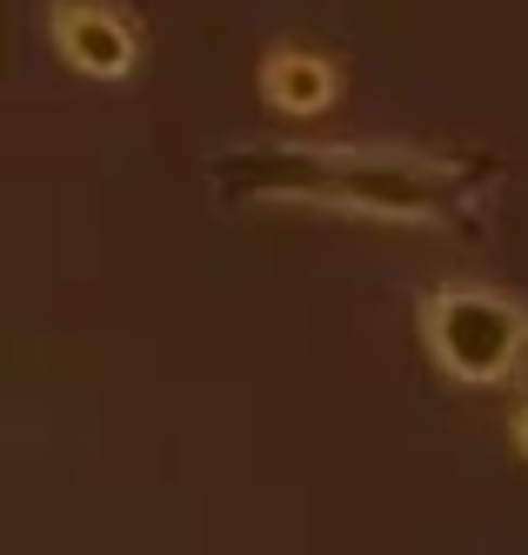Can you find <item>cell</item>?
Here are the masks:
<instances>
[{
	"mask_svg": "<svg viewBox=\"0 0 528 555\" xmlns=\"http://www.w3.org/2000/svg\"><path fill=\"white\" fill-rule=\"evenodd\" d=\"M208 188L228 208H321L388 228L475 234L495 215L502 168L489 154H428L401 141H234L208 154Z\"/></svg>",
	"mask_w": 528,
	"mask_h": 555,
	"instance_id": "obj_1",
	"label": "cell"
},
{
	"mask_svg": "<svg viewBox=\"0 0 528 555\" xmlns=\"http://www.w3.org/2000/svg\"><path fill=\"white\" fill-rule=\"evenodd\" d=\"M415 328L428 362L462 388H502L528 369V301L502 288H475V282L428 288L415 301Z\"/></svg>",
	"mask_w": 528,
	"mask_h": 555,
	"instance_id": "obj_2",
	"label": "cell"
},
{
	"mask_svg": "<svg viewBox=\"0 0 528 555\" xmlns=\"http://www.w3.org/2000/svg\"><path fill=\"white\" fill-rule=\"evenodd\" d=\"M255 88L268 101V114H281V121H314V114H329L335 94H342V74L329 54H314V48H268L261 54V74H255Z\"/></svg>",
	"mask_w": 528,
	"mask_h": 555,
	"instance_id": "obj_4",
	"label": "cell"
},
{
	"mask_svg": "<svg viewBox=\"0 0 528 555\" xmlns=\"http://www.w3.org/2000/svg\"><path fill=\"white\" fill-rule=\"evenodd\" d=\"M508 442H515V455L528 462V395L515 402V415H508Z\"/></svg>",
	"mask_w": 528,
	"mask_h": 555,
	"instance_id": "obj_5",
	"label": "cell"
},
{
	"mask_svg": "<svg viewBox=\"0 0 528 555\" xmlns=\"http://www.w3.org/2000/svg\"><path fill=\"white\" fill-rule=\"evenodd\" d=\"M48 41L88 81H128L141 67V27L114 0H48Z\"/></svg>",
	"mask_w": 528,
	"mask_h": 555,
	"instance_id": "obj_3",
	"label": "cell"
}]
</instances>
